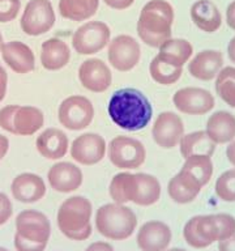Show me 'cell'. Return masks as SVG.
Instances as JSON below:
<instances>
[{
	"label": "cell",
	"mask_w": 235,
	"mask_h": 251,
	"mask_svg": "<svg viewBox=\"0 0 235 251\" xmlns=\"http://www.w3.org/2000/svg\"><path fill=\"white\" fill-rule=\"evenodd\" d=\"M107 111L115 126L131 132L144 129L153 117L150 101L135 88L117 90L110 98Z\"/></svg>",
	"instance_id": "cell-1"
},
{
	"label": "cell",
	"mask_w": 235,
	"mask_h": 251,
	"mask_svg": "<svg viewBox=\"0 0 235 251\" xmlns=\"http://www.w3.org/2000/svg\"><path fill=\"white\" fill-rule=\"evenodd\" d=\"M109 192L114 203L148 207L160 200L161 183L156 176L146 173H119L110 182Z\"/></svg>",
	"instance_id": "cell-2"
},
{
	"label": "cell",
	"mask_w": 235,
	"mask_h": 251,
	"mask_svg": "<svg viewBox=\"0 0 235 251\" xmlns=\"http://www.w3.org/2000/svg\"><path fill=\"white\" fill-rule=\"evenodd\" d=\"M174 8L166 0H150L145 4L137 21V34L145 45L160 47L171 38Z\"/></svg>",
	"instance_id": "cell-3"
},
{
	"label": "cell",
	"mask_w": 235,
	"mask_h": 251,
	"mask_svg": "<svg viewBox=\"0 0 235 251\" xmlns=\"http://www.w3.org/2000/svg\"><path fill=\"white\" fill-rule=\"evenodd\" d=\"M93 205L85 196H70L60 204L56 215L59 230L72 241H85L92 235Z\"/></svg>",
	"instance_id": "cell-4"
},
{
	"label": "cell",
	"mask_w": 235,
	"mask_h": 251,
	"mask_svg": "<svg viewBox=\"0 0 235 251\" xmlns=\"http://www.w3.org/2000/svg\"><path fill=\"white\" fill-rule=\"evenodd\" d=\"M51 235V223L45 213L25 209L16 217L15 247L17 251H45Z\"/></svg>",
	"instance_id": "cell-5"
},
{
	"label": "cell",
	"mask_w": 235,
	"mask_h": 251,
	"mask_svg": "<svg viewBox=\"0 0 235 251\" xmlns=\"http://www.w3.org/2000/svg\"><path fill=\"white\" fill-rule=\"evenodd\" d=\"M137 217L125 204H103L95 212V229L105 238L123 241L135 233Z\"/></svg>",
	"instance_id": "cell-6"
},
{
	"label": "cell",
	"mask_w": 235,
	"mask_h": 251,
	"mask_svg": "<svg viewBox=\"0 0 235 251\" xmlns=\"http://www.w3.org/2000/svg\"><path fill=\"white\" fill-rule=\"evenodd\" d=\"M107 154L111 164L118 169L132 170L142 166L146 160L144 144L129 136H115L107 145Z\"/></svg>",
	"instance_id": "cell-7"
},
{
	"label": "cell",
	"mask_w": 235,
	"mask_h": 251,
	"mask_svg": "<svg viewBox=\"0 0 235 251\" xmlns=\"http://www.w3.org/2000/svg\"><path fill=\"white\" fill-rule=\"evenodd\" d=\"M56 17L50 0H30L25 5L20 26L31 37L46 34L55 25Z\"/></svg>",
	"instance_id": "cell-8"
},
{
	"label": "cell",
	"mask_w": 235,
	"mask_h": 251,
	"mask_svg": "<svg viewBox=\"0 0 235 251\" xmlns=\"http://www.w3.org/2000/svg\"><path fill=\"white\" fill-rule=\"evenodd\" d=\"M58 118L64 128L81 131L93 122L94 106L84 96H70L59 106Z\"/></svg>",
	"instance_id": "cell-9"
},
{
	"label": "cell",
	"mask_w": 235,
	"mask_h": 251,
	"mask_svg": "<svg viewBox=\"0 0 235 251\" xmlns=\"http://www.w3.org/2000/svg\"><path fill=\"white\" fill-rule=\"evenodd\" d=\"M111 30L102 21L84 24L72 35L73 50L80 55H93L103 50L110 43Z\"/></svg>",
	"instance_id": "cell-10"
},
{
	"label": "cell",
	"mask_w": 235,
	"mask_h": 251,
	"mask_svg": "<svg viewBox=\"0 0 235 251\" xmlns=\"http://www.w3.org/2000/svg\"><path fill=\"white\" fill-rule=\"evenodd\" d=\"M107 56L113 68L119 72H128L140 62V43L131 35H118L110 41Z\"/></svg>",
	"instance_id": "cell-11"
},
{
	"label": "cell",
	"mask_w": 235,
	"mask_h": 251,
	"mask_svg": "<svg viewBox=\"0 0 235 251\" xmlns=\"http://www.w3.org/2000/svg\"><path fill=\"white\" fill-rule=\"evenodd\" d=\"M172 103L180 113L187 115H204L214 107V97L209 90L188 86L175 92Z\"/></svg>",
	"instance_id": "cell-12"
},
{
	"label": "cell",
	"mask_w": 235,
	"mask_h": 251,
	"mask_svg": "<svg viewBox=\"0 0 235 251\" xmlns=\"http://www.w3.org/2000/svg\"><path fill=\"white\" fill-rule=\"evenodd\" d=\"M184 135V123L174 111H164L157 117L152 128V137L158 147L171 149L179 144Z\"/></svg>",
	"instance_id": "cell-13"
},
{
	"label": "cell",
	"mask_w": 235,
	"mask_h": 251,
	"mask_svg": "<svg viewBox=\"0 0 235 251\" xmlns=\"http://www.w3.org/2000/svg\"><path fill=\"white\" fill-rule=\"evenodd\" d=\"M107 151L105 139L99 133L86 132L77 136L70 145V156L85 166L95 165L103 160Z\"/></svg>",
	"instance_id": "cell-14"
},
{
	"label": "cell",
	"mask_w": 235,
	"mask_h": 251,
	"mask_svg": "<svg viewBox=\"0 0 235 251\" xmlns=\"http://www.w3.org/2000/svg\"><path fill=\"white\" fill-rule=\"evenodd\" d=\"M184 241L193 249H205L218 242L213 215L193 216L184 225Z\"/></svg>",
	"instance_id": "cell-15"
},
{
	"label": "cell",
	"mask_w": 235,
	"mask_h": 251,
	"mask_svg": "<svg viewBox=\"0 0 235 251\" xmlns=\"http://www.w3.org/2000/svg\"><path fill=\"white\" fill-rule=\"evenodd\" d=\"M78 80L85 89L93 93H103L111 86L113 74L103 60L90 58L78 67Z\"/></svg>",
	"instance_id": "cell-16"
},
{
	"label": "cell",
	"mask_w": 235,
	"mask_h": 251,
	"mask_svg": "<svg viewBox=\"0 0 235 251\" xmlns=\"http://www.w3.org/2000/svg\"><path fill=\"white\" fill-rule=\"evenodd\" d=\"M172 233L167 224L158 220L146 221L137 231L136 242L141 251H166L171 243Z\"/></svg>",
	"instance_id": "cell-17"
},
{
	"label": "cell",
	"mask_w": 235,
	"mask_h": 251,
	"mask_svg": "<svg viewBox=\"0 0 235 251\" xmlns=\"http://www.w3.org/2000/svg\"><path fill=\"white\" fill-rule=\"evenodd\" d=\"M47 180L56 192L68 194L81 187L84 176L77 165L70 162H58L47 173Z\"/></svg>",
	"instance_id": "cell-18"
},
{
	"label": "cell",
	"mask_w": 235,
	"mask_h": 251,
	"mask_svg": "<svg viewBox=\"0 0 235 251\" xmlns=\"http://www.w3.org/2000/svg\"><path fill=\"white\" fill-rule=\"evenodd\" d=\"M0 52L5 64L16 74H29L35 68L34 52L24 42H4Z\"/></svg>",
	"instance_id": "cell-19"
},
{
	"label": "cell",
	"mask_w": 235,
	"mask_h": 251,
	"mask_svg": "<svg viewBox=\"0 0 235 251\" xmlns=\"http://www.w3.org/2000/svg\"><path fill=\"white\" fill-rule=\"evenodd\" d=\"M12 196L21 203H37L46 195L45 180L34 173H21L12 180Z\"/></svg>",
	"instance_id": "cell-20"
},
{
	"label": "cell",
	"mask_w": 235,
	"mask_h": 251,
	"mask_svg": "<svg viewBox=\"0 0 235 251\" xmlns=\"http://www.w3.org/2000/svg\"><path fill=\"white\" fill-rule=\"evenodd\" d=\"M223 66L222 52L217 50H203L188 63L191 76L201 81H209L217 77Z\"/></svg>",
	"instance_id": "cell-21"
},
{
	"label": "cell",
	"mask_w": 235,
	"mask_h": 251,
	"mask_svg": "<svg viewBox=\"0 0 235 251\" xmlns=\"http://www.w3.org/2000/svg\"><path fill=\"white\" fill-rule=\"evenodd\" d=\"M37 151L46 160H59L67 154L70 148L68 136L62 129L50 127L42 131L35 140Z\"/></svg>",
	"instance_id": "cell-22"
},
{
	"label": "cell",
	"mask_w": 235,
	"mask_h": 251,
	"mask_svg": "<svg viewBox=\"0 0 235 251\" xmlns=\"http://www.w3.org/2000/svg\"><path fill=\"white\" fill-rule=\"evenodd\" d=\"M45 125V114L35 106L17 105L13 115V135L31 136Z\"/></svg>",
	"instance_id": "cell-23"
},
{
	"label": "cell",
	"mask_w": 235,
	"mask_h": 251,
	"mask_svg": "<svg viewBox=\"0 0 235 251\" xmlns=\"http://www.w3.org/2000/svg\"><path fill=\"white\" fill-rule=\"evenodd\" d=\"M205 132L215 144H227L235 139V117L229 111H215L207 122Z\"/></svg>",
	"instance_id": "cell-24"
},
{
	"label": "cell",
	"mask_w": 235,
	"mask_h": 251,
	"mask_svg": "<svg viewBox=\"0 0 235 251\" xmlns=\"http://www.w3.org/2000/svg\"><path fill=\"white\" fill-rule=\"evenodd\" d=\"M70 49L64 41L50 38L41 47V63L47 71H59L70 63Z\"/></svg>",
	"instance_id": "cell-25"
},
{
	"label": "cell",
	"mask_w": 235,
	"mask_h": 251,
	"mask_svg": "<svg viewBox=\"0 0 235 251\" xmlns=\"http://www.w3.org/2000/svg\"><path fill=\"white\" fill-rule=\"evenodd\" d=\"M191 19L196 26L205 33H214L222 24L219 9L211 0H197L192 4Z\"/></svg>",
	"instance_id": "cell-26"
},
{
	"label": "cell",
	"mask_w": 235,
	"mask_h": 251,
	"mask_svg": "<svg viewBox=\"0 0 235 251\" xmlns=\"http://www.w3.org/2000/svg\"><path fill=\"white\" fill-rule=\"evenodd\" d=\"M192 52H193V47L187 39L170 38L158 47L157 56L171 66L183 68L188 59L192 56Z\"/></svg>",
	"instance_id": "cell-27"
},
{
	"label": "cell",
	"mask_w": 235,
	"mask_h": 251,
	"mask_svg": "<svg viewBox=\"0 0 235 251\" xmlns=\"http://www.w3.org/2000/svg\"><path fill=\"white\" fill-rule=\"evenodd\" d=\"M215 145L217 144L208 136L205 131H196L183 135L179 141L180 153L184 160L192 156L212 157L215 151Z\"/></svg>",
	"instance_id": "cell-28"
},
{
	"label": "cell",
	"mask_w": 235,
	"mask_h": 251,
	"mask_svg": "<svg viewBox=\"0 0 235 251\" xmlns=\"http://www.w3.org/2000/svg\"><path fill=\"white\" fill-rule=\"evenodd\" d=\"M200 191H201V187L199 184L193 182L182 170L176 176H172L167 186L168 196L171 198L172 201L178 204L191 203L197 198Z\"/></svg>",
	"instance_id": "cell-29"
},
{
	"label": "cell",
	"mask_w": 235,
	"mask_h": 251,
	"mask_svg": "<svg viewBox=\"0 0 235 251\" xmlns=\"http://www.w3.org/2000/svg\"><path fill=\"white\" fill-rule=\"evenodd\" d=\"M99 0H60L59 12L63 19L70 21H85L98 11Z\"/></svg>",
	"instance_id": "cell-30"
},
{
	"label": "cell",
	"mask_w": 235,
	"mask_h": 251,
	"mask_svg": "<svg viewBox=\"0 0 235 251\" xmlns=\"http://www.w3.org/2000/svg\"><path fill=\"white\" fill-rule=\"evenodd\" d=\"M184 174H187L193 182L203 188L211 180L213 176V162L212 157L208 156H192L184 160V164L180 169Z\"/></svg>",
	"instance_id": "cell-31"
},
{
	"label": "cell",
	"mask_w": 235,
	"mask_h": 251,
	"mask_svg": "<svg viewBox=\"0 0 235 251\" xmlns=\"http://www.w3.org/2000/svg\"><path fill=\"white\" fill-rule=\"evenodd\" d=\"M149 74L157 84L161 85H171L175 84L183 74V68L180 67H174L168 63L164 62L158 56H154L149 66Z\"/></svg>",
	"instance_id": "cell-32"
},
{
	"label": "cell",
	"mask_w": 235,
	"mask_h": 251,
	"mask_svg": "<svg viewBox=\"0 0 235 251\" xmlns=\"http://www.w3.org/2000/svg\"><path fill=\"white\" fill-rule=\"evenodd\" d=\"M214 88L218 97L235 109V67H225L219 71Z\"/></svg>",
	"instance_id": "cell-33"
},
{
	"label": "cell",
	"mask_w": 235,
	"mask_h": 251,
	"mask_svg": "<svg viewBox=\"0 0 235 251\" xmlns=\"http://www.w3.org/2000/svg\"><path fill=\"white\" fill-rule=\"evenodd\" d=\"M215 195L226 203L235 201V169L222 173L215 180Z\"/></svg>",
	"instance_id": "cell-34"
},
{
	"label": "cell",
	"mask_w": 235,
	"mask_h": 251,
	"mask_svg": "<svg viewBox=\"0 0 235 251\" xmlns=\"http://www.w3.org/2000/svg\"><path fill=\"white\" fill-rule=\"evenodd\" d=\"M20 0H0V23H11L19 16Z\"/></svg>",
	"instance_id": "cell-35"
},
{
	"label": "cell",
	"mask_w": 235,
	"mask_h": 251,
	"mask_svg": "<svg viewBox=\"0 0 235 251\" xmlns=\"http://www.w3.org/2000/svg\"><path fill=\"white\" fill-rule=\"evenodd\" d=\"M17 105H8L0 109V127L13 135V115Z\"/></svg>",
	"instance_id": "cell-36"
},
{
	"label": "cell",
	"mask_w": 235,
	"mask_h": 251,
	"mask_svg": "<svg viewBox=\"0 0 235 251\" xmlns=\"http://www.w3.org/2000/svg\"><path fill=\"white\" fill-rule=\"evenodd\" d=\"M13 213V205L11 199L8 198L7 194L0 192V225L8 223V220L12 217Z\"/></svg>",
	"instance_id": "cell-37"
},
{
	"label": "cell",
	"mask_w": 235,
	"mask_h": 251,
	"mask_svg": "<svg viewBox=\"0 0 235 251\" xmlns=\"http://www.w3.org/2000/svg\"><path fill=\"white\" fill-rule=\"evenodd\" d=\"M107 7L113 8V9H118V11H121V9H127L135 3V0H103Z\"/></svg>",
	"instance_id": "cell-38"
},
{
	"label": "cell",
	"mask_w": 235,
	"mask_h": 251,
	"mask_svg": "<svg viewBox=\"0 0 235 251\" xmlns=\"http://www.w3.org/2000/svg\"><path fill=\"white\" fill-rule=\"evenodd\" d=\"M7 86H8V74L7 71L4 70V67L0 64V102L3 101L5 94H7Z\"/></svg>",
	"instance_id": "cell-39"
},
{
	"label": "cell",
	"mask_w": 235,
	"mask_h": 251,
	"mask_svg": "<svg viewBox=\"0 0 235 251\" xmlns=\"http://www.w3.org/2000/svg\"><path fill=\"white\" fill-rule=\"evenodd\" d=\"M85 251H115L114 247L107 242L103 241H97V242L90 243L89 246L86 247Z\"/></svg>",
	"instance_id": "cell-40"
},
{
	"label": "cell",
	"mask_w": 235,
	"mask_h": 251,
	"mask_svg": "<svg viewBox=\"0 0 235 251\" xmlns=\"http://www.w3.org/2000/svg\"><path fill=\"white\" fill-rule=\"evenodd\" d=\"M218 251H235V234L223 241H219Z\"/></svg>",
	"instance_id": "cell-41"
},
{
	"label": "cell",
	"mask_w": 235,
	"mask_h": 251,
	"mask_svg": "<svg viewBox=\"0 0 235 251\" xmlns=\"http://www.w3.org/2000/svg\"><path fill=\"white\" fill-rule=\"evenodd\" d=\"M226 23L233 30H235V0L227 7Z\"/></svg>",
	"instance_id": "cell-42"
},
{
	"label": "cell",
	"mask_w": 235,
	"mask_h": 251,
	"mask_svg": "<svg viewBox=\"0 0 235 251\" xmlns=\"http://www.w3.org/2000/svg\"><path fill=\"white\" fill-rule=\"evenodd\" d=\"M8 149H9V140H8V137L0 135V161L5 157V154L8 153Z\"/></svg>",
	"instance_id": "cell-43"
},
{
	"label": "cell",
	"mask_w": 235,
	"mask_h": 251,
	"mask_svg": "<svg viewBox=\"0 0 235 251\" xmlns=\"http://www.w3.org/2000/svg\"><path fill=\"white\" fill-rule=\"evenodd\" d=\"M226 157L229 162L235 168V141H231L226 148Z\"/></svg>",
	"instance_id": "cell-44"
},
{
	"label": "cell",
	"mask_w": 235,
	"mask_h": 251,
	"mask_svg": "<svg viewBox=\"0 0 235 251\" xmlns=\"http://www.w3.org/2000/svg\"><path fill=\"white\" fill-rule=\"evenodd\" d=\"M227 55H229V59L231 62L235 64V37L227 45Z\"/></svg>",
	"instance_id": "cell-45"
},
{
	"label": "cell",
	"mask_w": 235,
	"mask_h": 251,
	"mask_svg": "<svg viewBox=\"0 0 235 251\" xmlns=\"http://www.w3.org/2000/svg\"><path fill=\"white\" fill-rule=\"evenodd\" d=\"M166 251H187V250H184V249H179V247H172V249H167Z\"/></svg>",
	"instance_id": "cell-46"
},
{
	"label": "cell",
	"mask_w": 235,
	"mask_h": 251,
	"mask_svg": "<svg viewBox=\"0 0 235 251\" xmlns=\"http://www.w3.org/2000/svg\"><path fill=\"white\" fill-rule=\"evenodd\" d=\"M3 43H4L3 35H1V33H0V50H1V46H3Z\"/></svg>",
	"instance_id": "cell-47"
},
{
	"label": "cell",
	"mask_w": 235,
	"mask_h": 251,
	"mask_svg": "<svg viewBox=\"0 0 235 251\" xmlns=\"http://www.w3.org/2000/svg\"><path fill=\"white\" fill-rule=\"evenodd\" d=\"M0 251H9L8 249H5V247H0Z\"/></svg>",
	"instance_id": "cell-48"
}]
</instances>
